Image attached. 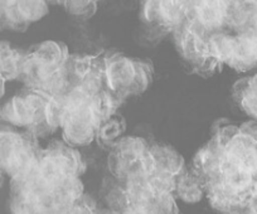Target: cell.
Returning a JSON list of instances; mask_svg holds the SVG:
<instances>
[{
    "instance_id": "12",
    "label": "cell",
    "mask_w": 257,
    "mask_h": 214,
    "mask_svg": "<svg viewBox=\"0 0 257 214\" xmlns=\"http://www.w3.org/2000/svg\"><path fill=\"white\" fill-rule=\"evenodd\" d=\"M223 149L228 161L257 179V142L249 135L238 126V131L223 145Z\"/></svg>"
},
{
    "instance_id": "16",
    "label": "cell",
    "mask_w": 257,
    "mask_h": 214,
    "mask_svg": "<svg viewBox=\"0 0 257 214\" xmlns=\"http://www.w3.org/2000/svg\"><path fill=\"white\" fill-rule=\"evenodd\" d=\"M27 53L14 48L9 42L0 41V76L6 81L21 78Z\"/></svg>"
},
{
    "instance_id": "19",
    "label": "cell",
    "mask_w": 257,
    "mask_h": 214,
    "mask_svg": "<svg viewBox=\"0 0 257 214\" xmlns=\"http://www.w3.org/2000/svg\"><path fill=\"white\" fill-rule=\"evenodd\" d=\"M123 131V124L120 119L110 116L102 121L97 132V139L106 145H115L121 139Z\"/></svg>"
},
{
    "instance_id": "3",
    "label": "cell",
    "mask_w": 257,
    "mask_h": 214,
    "mask_svg": "<svg viewBox=\"0 0 257 214\" xmlns=\"http://www.w3.org/2000/svg\"><path fill=\"white\" fill-rule=\"evenodd\" d=\"M106 88L118 97L139 95L149 87L153 77L150 62L112 53L102 57Z\"/></svg>"
},
{
    "instance_id": "26",
    "label": "cell",
    "mask_w": 257,
    "mask_h": 214,
    "mask_svg": "<svg viewBox=\"0 0 257 214\" xmlns=\"http://www.w3.org/2000/svg\"><path fill=\"white\" fill-rule=\"evenodd\" d=\"M221 214H238V213H221Z\"/></svg>"
},
{
    "instance_id": "4",
    "label": "cell",
    "mask_w": 257,
    "mask_h": 214,
    "mask_svg": "<svg viewBox=\"0 0 257 214\" xmlns=\"http://www.w3.org/2000/svg\"><path fill=\"white\" fill-rule=\"evenodd\" d=\"M49 95L39 90L28 91L14 96L0 110V117L17 127H26L32 135L49 131L46 121V106Z\"/></svg>"
},
{
    "instance_id": "27",
    "label": "cell",
    "mask_w": 257,
    "mask_h": 214,
    "mask_svg": "<svg viewBox=\"0 0 257 214\" xmlns=\"http://www.w3.org/2000/svg\"><path fill=\"white\" fill-rule=\"evenodd\" d=\"M117 214H118V213H117Z\"/></svg>"
},
{
    "instance_id": "17",
    "label": "cell",
    "mask_w": 257,
    "mask_h": 214,
    "mask_svg": "<svg viewBox=\"0 0 257 214\" xmlns=\"http://www.w3.org/2000/svg\"><path fill=\"white\" fill-rule=\"evenodd\" d=\"M233 93L242 111L257 122V73L239 80L234 85Z\"/></svg>"
},
{
    "instance_id": "9",
    "label": "cell",
    "mask_w": 257,
    "mask_h": 214,
    "mask_svg": "<svg viewBox=\"0 0 257 214\" xmlns=\"http://www.w3.org/2000/svg\"><path fill=\"white\" fill-rule=\"evenodd\" d=\"M196 0H144L142 19L148 26L177 31L189 21Z\"/></svg>"
},
{
    "instance_id": "11",
    "label": "cell",
    "mask_w": 257,
    "mask_h": 214,
    "mask_svg": "<svg viewBox=\"0 0 257 214\" xmlns=\"http://www.w3.org/2000/svg\"><path fill=\"white\" fill-rule=\"evenodd\" d=\"M41 155L62 175L81 178L85 171L86 165L80 151L64 141L53 142L42 150Z\"/></svg>"
},
{
    "instance_id": "1",
    "label": "cell",
    "mask_w": 257,
    "mask_h": 214,
    "mask_svg": "<svg viewBox=\"0 0 257 214\" xmlns=\"http://www.w3.org/2000/svg\"><path fill=\"white\" fill-rule=\"evenodd\" d=\"M83 184L76 176L48 174L34 165L29 173L12 179V214H61L83 195Z\"/></svg>"
},
{
    "instance_id": "15",
    "label": "cell",
    "mask_w": 257,
    "mask_h": 214,
    "mask_svg": "<svg viewBox=\"0 0 257 214\" xmlns=\"http://www.w3.org/2000/svg\"><path fill=\"white\" fill-rule=\"evenodd\" d=\"M174 196L185 203H197L206 194L203 180L193 170L187 168L177 176L174 186Z\"/></svg>"
},
{
    "instance_id": "21",
    "label": "cell",
    "mask_w": 257,
    "mask_h": 214,
    "mask_svg": "<svg viewBox=\"0 0 257 214\" xmlns=\"http://www.w3.org/2000/svg\"><path fill=\"white\" fill-rule=\"evenodd\" d=\"M101 2L102 0H62L61 6L73 16L90 18L96 13Z\"/></svg>"
},
{
    "instance_id": "2",
    "label": "cell",
    "mask_w": 257,
    "mask_h": 214,
    "mask_svg": "<svg viewBox=\"0 0 257 214\" xmlns=\"http://www.w3.org/2000/svg\"><path fill=\"white\" fill-rule=\"evenodd\" d=\"M70 52L62 42L44 41L27 53L21 78L29 88L48 91L51 83L66 68Z\"/></svg>"
},
{
    "instance_id": "10",
    "label": "cell",
    "mask_w": 257,
    "mask_h": 214,
    "mask_svg": "<svg viewBox=\"0 0 257 214\" xmlns=\"http://www.w3.org/2000/svg\"><path fill=\"white\" fill-rule=\"evenodd\" d=\"M102 119L92 105V100L68 112L62 125V137L73 147L86 146L97 137Z\"/></svg>"
},
{
    "instance_id": "8",
    "label": "cell",
    "mask_w": 257,
    "mask_h": 214,
    "mask_svg": "<svg viewBox=\"0 0 257 214\" xmlns=\"http://www.w3.org/2000/svg\"><path fill=\"white\" fill-rule=\"evenodd\" d=\"M238 0H196L188 23L206 36L231 28L232 16Z\"/></svg>"
},
{
    "instance_id": "20",
    "label": "cell",
    "mask_w": 257,
    "mask_h": 214,
    "mask_svg": "<svg viewBox=\"0 0 257 214\" xmlns=\"http://www.w3.org/2000/svg\"><path fill=\"white\" fill-rule=\"evenodd\" d=\"M175 199L174 194L155 193L147 208L154 214H179Z\"/></svg>"
},
{
    "instance_id": "23",
    "label": "cell",
    "mask_w": 257,
    "mask_h": 214,
    "mask_svg": "<svg viewBox=\"0 0 257 214\" xmlns=\"http://www.w3.org/2000/svg\"><path fill=\"white\" fill-rule=\"evenodd\" d=\"M118 214H154L149 208L142 205H125Z\"/></svg>"
},
{
    "instance_id": "24",
    "label": "cell",
    "mask_w": 257,
    "mask_h": 214,
    "mask_svg": "<svg viewBox=\"0 0 257 214\" xmlns=\"http://www.w3.org/2000/svg\"><path fill=\"white\" fill-rule=\"evenodd\" d=\"M238 214H257V198H254L253 200L249 201Z\"/></svg>"
},
{
    "instance_id": "25",
    "label": "cell",
    "mask_w": 257,
    "mask_h": 214,
    "mask_svg": "<svg viewBox=\"0 0 257 214\" xmlns=\"http://www.w3.org/2000/svg\"><path fill=\"white\" fill-rule=\"evenodd\" d=\"M47 3H48V6H51V4H59L61 6L62 0H46Z\"/></svg>"
},
{
    "instance_id": "14",
    "label": "cell",
    "mask_w": 257,
    "mask_h": 214,
    "mask_svg": "<svg viewBox=\"0 0 257 214\" xmlns=\"http://www.w3.org/2000/svg\"><path fill=\"white\" fill-rule=\"evenodd\" d=\"M185 169L182 155L168 145H154L149 149V173L178 176Z\"/></svg>"
},
{
    "instance_id": "6",
    "label": "cell",
    "mask_w": 257,
    "mask_h": 214,
    "mask_svg": "<svg viewBox=\"0 0 257 214\" xmlns=\"http://www.w3.org/2000/svg\"><path fill=\"white\" fill-rule=\"evenodd\" d=\"M150 145L138 136L121 137L108 156V169L121 183L130 179L148 175L149 173Z\"/></svg>"
},
{
    "instance_id": "5",
    "label": "cell",
    "mask_w": 257,
    "mask_h": 214,
    "mask_svg": "<svg viewBox=\"0 0 257 214\" xmlns=\"http://www.w3.org/2000/svg\"><path fill=\"white\" fill-rule=\"evenodd\" d=\"M34 135H22L12 129H0V171L12 179L26 175L34 168L41 150Z\"/></svg>"
},
{
    "instance_id": "13",
    "label": "cell",
    "mask_w": 257,
    "mask_h": 214,
    "mask_svg": "<svg viewBox=\"0 0 257 214\" xmlns=\"http://www.w3.org/2000/svg\"><path fill=\"white\" fill-rule=\"evenodd\" d=\"M226 155L224 149L216 139H212L208 144L198 150L193 160L192 170L203 180L204 185L214 178L221 170Z\"/></svg>"
},
{
    "instance_id": "22",
    "label": "cell",
    "mask_w": 257,
    "mask_h": 214,
    "mask_svg": "<svg viewBox=\"0 0 257 214\" xmlns=\"http://www.w3.org/2000/svg\"><path fill=\"white\" fill-rule=\"evenodd\" d=\"M61 214H98L97 208L90 196L83 194L61 211Z\"/></svg>"
},
{
    "instance_id": "18",
    "label": "cell",
    "mask_w": 257,
    "mask_h": 214,
    "mask_svg": "<svg viewBox=\"0 0 257 214\" xmlns=\"http://www.w3.org/2000/svg\"><path fill=\"white\" fill-rule=\"evenodd\" d=\"M70 112L66 95L49 96V100L46 106V121L49 130H56L62 127L64 120Z\"/></svg>"
},
{
    "instance_id": "7",
    "label": "cell",
    "mask_w": 257,
    "mask_h": 214,
    "mask_svg": "<svg viewBox=\"0 0 257 214\" xmlns=\"http://www.w3.org/2000/svg\"><path fill=\"white\" fill-rule=\"evenodd\" d=\"M173 33L180 56L196 72L207 76L218 71L222 63L211 55L208 36L193 28L188 22Z\"/></svg>"
}]
</instances>
